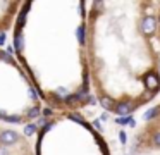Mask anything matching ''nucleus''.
I'll return each instance as SVG.
<instances>
[{"label":"nucleus","instance_id":"obj_5","mask_svg":"<svg viewBox=\"0 0 160 155\" xmlns=\"http://www.w3.org/2000/svg\"><path fill=\"white\" fill-rule=\"evenodd\" d=\"M115 122L121 124V126H126V124H131V126H132V124H134V121H132L131 117H119V119L115 121Z\"/></svg>","mask_w":160,"mask_h":155},{"label":"nucleus","instance_id":"obj_9","mask_svg":"<svg viewBox=\"0 0 160 155\" xmlns=\"http://www.w3.org/2000/svg\"><path fill=\"white\" fill-rule=\"evenodd\" d=\"M119 140H121V143H126V133H124V131L119 133Z\"/></svg>","mask_w":160,"mask_h":155},{"label":"nucleus","instance_id":"obj_2","mask_svg":"<svg viewBox=\"0 0 160 155\" xmlns=\"http://www.w3.org/2000/svg\"><path fill=\"white\" fill-rule=\"evenodd\" d=\"M145 85H146V88H148L150 91H155V90H158L160 83H158V78H157V74H153V72L146 74V76H145Z\"/></svg>","mask_w":160,"mask_h":155},{"label":"nucleus","instance_id":"obj_10","mask_svg":"<svg viewBox=\"0 0 160 155\" xmlns=\"http://www.w3.org/2000/svg\"><path fill=\"white\" fill-rule=\"evenodd\" d=\"M5 41V34H0V43H4Z\"/></svg>","mask_w":160,"mask_h":155},{"label":"nucleus","instance_id":"obj_1","mask_svg":"<svg viewBox=\"0 0 160 155\" xmlns=\"http://www.w3.org/2000/svg\"><path fill=\"white\" fill-rule=\"evenodd\" d=\"M155 28H157V19H155V17L146 16L145 19H143L141 29H143V33H145V34H152L153 31H155Z\"/></svg>","mask_w":160,"mask_h":155},{"label":"nucleus","instance_id":"obj_7","mask_svg":"<svg viewBox=\"0 0 160 155\" xmlns=\"http://www.w3.org/2000/svg\"><path fill=\"white\" fill-rule=\"evenodd\" d=\"M153 141H155L157 147H160V133H157L155 136H153Z\"/></svg>","mask_w":160,"mask_h":155},{"label":"nucleus","instance_id":"obj_3","mask_svg":"<svg viewBox=\"0 0 160 155\" xmlns=\"http://www.w3.org/2000/svg\"><path fill=\"white\" fill-rule=\"evenodd\" d=\"M114 110L119 114V116L124 117L126 114H129V112H132V110H134V105H132V103H129V102H124V103H119V105H114Z\"/></svg>","mask_w":160,"mask_h":155},{"label":"nucleus","instance_id":"obj_6","mask_svg":"<svg viewBox=\"0 0 160 155\" xmlns=\"http://www.w3.org/2000/svg\"><path fill=\"white\" fill-rule=\"evenodd\" d=\"M157 112H158V107H157V109H153V110H148V112H145V116H143V117H145L146 121H148V119H153V117L157 116Z\"/></svg>","mask_w":160,"mask_h":155},{"label":"nucleus","instance_id":"obj_4","mask_svg":"<svg viewBox=\"0 0 160 155\" xmlns=\"http://www.w3.org/2000/svg\"><path fill=\"white\" fill-rule=\"evenodd\" d=\"M100 103L103 105V109L114 110V102H112V98H108V96H102V98H100Z\"/></svg>","mask_w":160,"mask_h":155},{"label":"nucleus","instance_id":"obj_8","mask_svg":"<svg viewBox=\"0 0 160 155\" xmlns=\"http://www.w3.org/2000/svg\"><path fill=\"white\" fill-rule=\"evenodd\" d=\"M35 131H36L35 126H28V127H26V134H31V133H35Z\"/></svg>","mask_w":160,"mask_h":155}]
</instances>
